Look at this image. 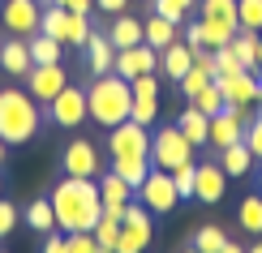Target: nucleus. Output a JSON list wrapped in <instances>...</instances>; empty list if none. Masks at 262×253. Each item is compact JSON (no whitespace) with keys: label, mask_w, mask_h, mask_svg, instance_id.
<instances>
[{"label":"nucleus","mask_w":262,"mask_h":253,"mask_svg":"<svg viewBox=\"0 0 262 253\" xmlns=\"http://www.w3.org/2000/svg\"><path fill=\"white\" fill-rule=\"evenodd\" d=\"M52 211H56V227L64 236L69 232H95L103 211V197L95 180H82V176H64V180L52 189Z\"/></svg>","instance_id":"1"},{"label":"nucleus","mask_w":262,"mask_h":253,"mask_svg":"<svg viewBox=\"0 0 262 253\" xmlns=\"http://www.w3.org/2000/svg\"><path fill=\"white\" fill-rule=\"evenodd\" d=\"M107 159H112V172L125 176L138 189L146 180V172H150V133H146V125L121 120L116 129H107Z\"/></svg>","instance_id":"2"},{"label":"nucleus","mask_w":262,"mask_h":253,"mask_svg":"<svg viewBox=\"0 0 262 253\" xmlns=\"http://www.w3.org/2000/svg\"><path fill=\"white\" fill-rule=\"evenodd\" d=\"M86 112L99 129H116L121 120L134 116V86L121 73H103L86 86Z\"/></svg>","instance_id":"3"},{"label":"nucleus","mask_w":262,"mask_h":253,"mask_svg":"<svg viewBox=\"0 0 262 253\" xmlns=\"http://www.w3.org/2000/svg\"><path fill=\"white\" fill-rule=\"evenodd\" d=\"M39 103L30 99V90H17V86H5L0 90V137L9 146H26L30 137H39Z\"/></svg>","instance_id":"4"},{"label":"nucleus","mask_w":262,"mask_h":253,"mask_svg":"<svg viewBox=\"0 0 262 253\" xmlns=\"http://www.w3.org/2000/svg\"><path fill=\"white\" fill-rule=\"evenodd\" d=\"M193 142L181 133L177 125L159 129V133H150V168H163V172H177L181 163H193Z\"/></svg>","instance_id":"5"},{"label":"nucleus","mask_w":262,"mask_h":253,"mask_svg":"<svg viewBox=\"0 0 262 253\" xmlns=\"http://www.w3.org/2000/svg\"><path fill=\"white\" fill-rule=\"evenodd\" d=\"M138 202L146 206L150 215H172V211H177V202H181L177 185H172V172L150 168V172H146V180L138 185Z\"/></svg>","instance_id":"6"},{"label":"nucleus","mask_w":262,"mask_h":253,"mask_svg":"<svg viewBox=\"0 0 262 253\" xmlns=\"http://www.w3.org/2000/svg\"><path fill=\"white\" fill-rule=\"evenodd\" d=\"M155 236V223H150V211L142 202H129L125 206V219H121V240H116V253H142Z\"/></svg>","instance_id":"7"},{"label":"nucleus","mask_w":262,"mask_h":253,"mask_svg":"<svg viewBox=\"0 0 262 253\" xmlns=\"http://www.w3.org/2000/svg\"><path fill=\"white\" fill-rule=\"evenodd\" d=\"M60 168H64V176H82V180H95V176L103 172L99 146H95V142H86V137H73L69 146H64V155H60Z\"/></svg>","instance_id":"8"},{"label":"nucleus","mask_w":262,"mask_h":253,"mask_svg":"<svg viewBox=\"0 0 262 253\" xmlns=\"http://www.w3.org/2000/svg\"><path fill=\"white\" fill-rule=\"evenodd\" d=\"M39 17H43L39 0H5V5H0V21H5V30L17 35V39L39 35Z\"/></svg>","instance_id":"9"},{"label":"nucleus","mask_w":262,"mask_h":253,"mask_svg":"<svg viewBox=\"0 0 262 253\" xmlns=\"http://www.w3.org/2000/svg\"><path fill=\"white\" fill-rule=\"evenodd\" d=\"M48 116H52V125H60V129H78L86 116V90L82 86H64V90L48 103Z\"/></svg>","instance_id":"10"},{"label":"nucleus","mask_w":262,"mask_h":253,"mask_svg":"<svg viewBox=\"0 0 262 253\" xmlns=\"http://www.w3.org/2000/svg\"><path fill=\"white\" fill-rule=\"evenodd\" d=\"M215 86H220V95H224V107H254L258 103V78H254V69L220 73Z\"/></svg>","instance_id":"11"},{"label":"nucleus","mask_w":262,"mask_h":253,"mask_svg":"<svg viewBox=\"0 0 262 253\" xmlns=\"http://www.w3.org/2000/svg\"><path fill=\"white\" fill-rule=\"evenodd\" d=\"M21 82L30 86V99H35V103H43V107H48L52 99H56L64 86H69V82H64V69H60V64H30V73H26Z\"/></svg>","instance_id":"12"},{"label":"nucleus","mask_w":262,"mask_h":253,"mask_svg":"<svg viewBox=\"0 0 262 253\" xmlns=\"http://www.w3.org/2000/svg\"><path fill=\"white\" fill-rule=\"evenodd\" d=\"M155 69H159V52L150 48V43H134V48H121V52H116V69H112V73H121L125 82H134V78L155 73Z\"/></svg>","instance_id":"13"},{"label":"nucleus","mask_w":262,"mask_h":253,"mask_svg":"<svg viewBox=\"0 0 262 253\" xmlns=\"http://www.w3.org/2000/svg\"><path fill=\"white\" fill-rule=\"evenodd\" d=\"M224 193H228V172L220 163H202L198 180H193V197L206 202V206H215V202H224Z\"/></svg>","instance_id":"14"},{"label":"nucleus","mask_w":262,"mask_h":253,"mask_svg":"<svg viewBox=\"0 0 262 253\" xmlns=\"http://www.w3.org/2000/svg\"><path fill=\"white\" fill-rule=\"evenodd\" d=\"M86 69H91L95 78H103V73L116 69V43L107 35H95L91 30V39H86Z\"/></svg>","instance_id":"15"},{"label":"nucleus","mask_w":262,"mask_h":253,"mask_svg":"<svg viewBox=\"0 0 262 253\" xmlns=\"http://www.w3.org/2000/svg\"><path fill=\"white\" fill-rule=\"evenodd\" d=\"M159 69H163V78H172V82H181L185 73L193 69V48L185 39H177V43H168V48L159 52Z\"/></svg>","instance_id":"16"},{"label":"nucleus","mask_w":262,"mask_h":253,"mask_svg":"<svg viewBox=\"0 0 262 253\" xmlns=\"http://www.w3.org/2000/svg\"><path fill=\"white\" fill-rule=\"evenodd\" d=\"M30 64H35V60H30V43H21L17 35L9 43H0V69H5L9 78H26Z\"/></svg>","instance_id":"17"},{"label":"nucleus","mask_w":262,"mask_h":253,"mask_svg":"<svg viewBox=\"0 0 262 253\" xmlns=\"http://www.w3.org/2000/svg\"><path fill=\"white\" fill-rule=\"evenodd\" d=\"M220 168L228 172V180H232V176H236V180H241V176H249V172H254V155H249L245 137H241V142H232V146H224V150H220Z\"/></svg>","instance_id":"18"},{"label":"nucleus","mask_w":262,"mask_h":253,"mask_svg":"<svg viewBox=\"0 0 262 253\" xmlns=\"http://www.w3.org/2000/svg\"><path fill=\"white\" fill-rule=\"evenodd\" d=\"M142 35H146V43L155 52H163L168 43L181 39V26H177V21H168V17H159V13H150L146 21H142Z\"/></svg>","instance_id":"19"},{"label":"nucleus","mask_w":262,"mask_h":253,"mask_svg":"<svg viewBox=\"0 0 262 253\" xmlns=\"http://www.w3.org/2000/svg\"><path fill=\"white\" fill-rule=\"evenodd\" d=\"M107 39L116 43V52L121 48H134V43H146V35H142V21L134 13H116L112 17V30H107Z\"/></svg>","instance_id":"20"},{"label":"nucleus","mask_w":262,"mask_h":253,"mask_svg":"<svg viewBox=\"0 0 262 253\" xmlns=\"http://www.w3.org/2000/svg\"><path fill=\"white\" fill-rule=\"evenodd\" d=\"M95 185H99V197H103V202H116V206H125V202H134V185H129L125 180V176H116L112 168H107V172H99V180H95Z\"/></svg>","instance_id":"21"},{"label":"nucleus","mask_w":262,"mask_h":253,"mask_svg":"<svg viewBox=\"0 0 262 253\" xmlns=\"http://www.w3.org/2000/svg\"><path fill=\"white\" fill-rule=\"evenodd\" d=\"M30 60L35 64H60L64 60V43L39 30V35H30Z\"/></svg>","instance_id":"22"},{"label":"nucleus","mask_w":262,"mask_h":253,"mask_svg":"<svg viewBox=\"0 0 262 253\" xmlns=\"http://www.w3.org/2000/svg\"><path fill=\"white\" fill-rule=\"evenodd\" d=\"M177 129H181V133H185V137L193 142V146H206V133H211V116H202L198 107L189 103V112H181Z\"/></svg>","instance_id":"23"},{"label":"nucleus","mask_w":262,"mask_h":253,"mask_svg":"<svg viewBox=\"0 0 262 253\" xmlns=\"http://www.w3.org/2000/svg\"><path fill=\"white\" fill-rule=\"evenodd\" d=\"M26 223H30V232H56V211H52V197H39V202H30V211H26Z\"/></svg>","instance_id":"24"},{"label":"nucleus","mask_w":262,"mask_h":253,"mask_svg":"<svg viewBox=\"0 0 262 253\" xmlns=\"http://www.w3.org/2000/svg\"><path fill=\"white\" fill-rule=\"evenodd\" d=\"M236 223H241L249 236H262V193L245 197V202L236 206Z\"/></svg>","instance_id":"25"},{"label":"nucleus","mask_w":262,"mask_h":253,"mask_svg":"<svg viewBox=\"0 0 262 253\" xmlns=\"http://www.w3.org/2000/svg\"><path fill=\"white\" fill-rule=\"evenodd\" d=\"M91 39V13H64V48H86Z\"/></svg>","instance_id":"26"},{"label":"nucleus","mask_w":262,"mask_h":253,"mask_svg":"<svg viewBox=\"0 0 262 253\" xmlns=\"http://www.w3.org/2000/svg\"><path fill=\"white\" fill-rule=\"evenodd\" d=\"M232 52L245 69H258V30H236L232 35Z\"/></svg>","instance_id":"27"},{"label":"nucleus","mask_w":262,"mask_h":253,"mask_svg":"<svg viewBox=\"0 0 262 253\" xmlns=\"http://www.w3.org/2000/svg\"><path fill=\"white\" fill-rule=\"evenodd\" d=\"M189 103L198 107L202 116H220V112H224V95H220V86H215V82H211V86H202V90L193 95Z\"/></svg>","instance_id":"28"},{"label":"nucleus","mask_w":262,"mask_h":253,"mask_svg":"<svg viewBox=\"0 0 262 253\" xmlns=\"http://www.w3.org/2000/svg\"><path fill=\"white\" fill-rule=\"evenodd\" d=\"M64 13H69V9H60V5H43L39 30H43V35H52V39H60V43H64Z\"/></svg>","instance_id":"29"},{"label":"nucleus","mask_w":262,"mask_h":253,"mask_svg":"<svg viewBox=\"0 0 262 253\" xmlns=\"http://www.w3.org/2000/svg\"><path fill=\"white\" fill-rule=\"evenodd\" d=\"M224 245H228V236H224V227H215V223L198 227V236H193V249L198 253H220Z\"/></svg>","instance_id":"30"},{"label":"nucleus","mask_w":262,"mask_h":253,"mask_svg":"<svg viewBox=\"0 0 262 253\" xmlns=\"http://www.w3.org/2000/svg\"><path fill=\"white\" fill-rule=\"evenodd\" d=\"M150 5H155V13H159V17H168V21H177V26H181L198 0H150Z\"/></svg>","instance_id":"31"},{"label":"nucleus","mask_w":262,"mask_h":253,"mask_svg":"<svg viewBox=\"0 0 262 253\" xmlns=\"http://www.w3.org/2000/svg\"><path fill=\"white\" fill-rule=\"evenodd\" d=\"M236 21L241 30H262V0H236Z\"/></svg>","instance_id":"32"},{"label":"nucleus","mask_w":262,"mask_h":253,"mask_svg":"<svg viewBox=\"0 0 262 253\" xmlns=\"http://www.w3.org/2000/svg\"><path fill=\"white\" fill-rule=\"evenodd\" d=\"M155 116H159V95H142V99H134V116L129 120H138V125H155Z\"/></svg>","instance_id":"33"},{"label":"nucleus","mask_w":262,"mask_h":253,"mask_svg":"<svg viewBox=\"0 0 262 253\" xmlns=\"http://www.w3.org/2000/svg\"><path fill=\"white\" fill-rule=\"evenodd\" d=\"M193 180H198V163H181V168L172 172V185H177L181 202H185V197H193Z\"/></svg>","instance_id":"34"},{"label":"nucleus","mask_w":262,"mask_h":253,"mask_svg":"<svg viewBox=\"0 0 262 253\" xmlns=\"http://www.w3.org/2000/svg\"><path fill=\"white\" fill-rule=\"evenodd\" d=\"M64 245H69V253H99L95 232H69V236H64Z\"/></svg>","instance_id":"35"},{"label":"nucleus","mask_w":262,"mask_h":253,"mask_svg":"<svg viewBox=\"0 0 262 253\" xmlns=\"http://www.w3.org/2000/svg\"><path fill=\"white\" fill-rule=\"evenodd\" d=\"M202 86H211V78H206V73L198 69V64H193V69H189V73L181 78V95H185V99H193V95L202 90Z\"/></svg>","instance_id":"36"},{"label":"nucleus","mask_w":262,"mask_h":253,"mask_svg":"<svg viewBox=\"0 0 262 253\" xmlns=\"http://www.w3.org/2000/svg\"><path fill=\"white\" fill-rule=\"evenodd\" d=\"M245 146H249V155L262 163V116H254V120L245 125Z\"/></svg>","instance_id":"37"},{"label":"nucleus","mask_w":262,"mask_h":253,"mask_svg":"<svg viewBox=\"0 0 262 253\" xmlns=\"http://www.w3.org/2000/svg\"><path fill=\"white\" fill-rule=\"evenodd\" d=\"M215 60H220V73H241V69H245V64L236 60L232 43H224V48H215Z\"/></svg>","instance_id":"38"},{"label":"nucleus","mask_w":262,"mask_h":253,"mask_svg":"<svg viewBox=\"0 0 262 253\" xmlns=\"http://www.w3.org/2000/svg\"><path fill=\"white\" fill-rule=\"evenodd\" d=\"M17 219H21V215H17V206L0 197V240H5V236H9V232L17 227Z\"/></svg>","instance_id":"39"},{"label":"nucleus","mask_w":262,"mask_h":253,"mask_svg":"<svg viewBox=\"0 0 262 253\" xmlns=\"http://www.w3.org/2000/svg\"><path fill=\"white\" fill-rule=\"evenodd\" d=\"M48 5H60V9H69V13H91L95 0H48Z\"/></svg>","instance_id":"40"},{"label":"nucleus","mask_w":262,"mask_h":253,"mask_svg":"<svg viewBox=\"0 0 262 253\" xmlns=\"http://www.w3.org/2000/svg\"><path fill=\"white\" fill-rule=\"evenodd\" d=\"M43 253H69V245H64V232H48V240H43Z\"/></svg>","instance_id":"41"},{"label":"nucleus","mask_w":262,"mask_h":253,"mask_svg":"<svg viewBox=\"0 0 262 253\" xmlns=\"http://www.w3.org/2000/svg\"><path fill=\"white\" fill-rule=\"evenodd\" d=\"M181 39L189 43V48H202V21H189V26L181 30Z\"/></svg>","instance_id":"42"},{"label":"nucleus","mask_w":262,"mask_h":253,"mask_svg":"<svg viewBox=\"0 0 262 253\" xmlns=\"http://www.w3.org/2000/svg\"><path fill=\"white\" fill-rule=\"evenodd\" d=\"M95 9H99V13H125V9H129V0H95Z\"/></svg>","instance_id":"43"},{"label":"nucleus","mask_w":262,"mask_h":253,"mask_svg":"<svg viewBox=\"0 0 262 253\" xmlns=\"http://www.w3.org/2000/svg\"><path fill=\"white\" fill-rule=\"evenodd\" d=\"M220 253H249V249H245V245H232V240H228V245H224Z\"/></svg>","instance_id":"44"},{"label":"nucleus","mask_w":262,"mask_h":253,"mask_svg":"<svg viewBox=\"0 0 262 253\" xmlns=\"http://www.w3.org/2000/svg\"><path fill=\"white\" fill-rule=\"evenodd\" d=\"M5 159H9V142L0 137V168H5Z\"/></svg>","instance_id":"45"},{"label":"nucleus","mask_w":262,"mask_h":253,"mask_svg":"<svg viewBox=\"0 0 262 253\" xmlns=\"http://www.w3.org/2000/svg\"><path fill=\"white\" fill-rule=\"evenodd\" d=\"M258 69H262V30H258ZM258 69H254V73H258Z\"/></svg>","instance_id":"46"},{"label":"nucleus","mask_w":262,"mask_h":253,"mask_svg":"<svg viewBox=\"0 0 262 253\" xmlns=\"http://www.w3.org/2000/svg\"><path fill=\"white\" fill-rule=\"evenodd\" d=\"M254 78H258V99H262V69H258V73H254Z\"/></svg>","instance_id":"47"},{"label":"nucleus","mask_w":262,"mask_h":253,"mask_svg":"<svg viewBox=\"0 0 262 253\" xmlns=\"http://www.w3.org/2000/svg\"><path fill=\"white\" fill-rule=\"evenodd\" d=\"M249 253H262V240H258V245H249Z\"/></svg>","instance_id":"48"},{"label":"nucleus","mask_w":262,"mask_h":253,"mask_svg":"<svg viewBox=\"0 0 262 253\" xmlns=\"http://www.w3.org/2000/svg\"><path fill=\"white\" fill-rule=\"evenodd\" d=\"M258 193H262V168H258Z\"/></svg>","instance_id":"49"},{"label":"nucleus","mask_w":262,"mask_h":253,"mask_svg":"<svg viewBox=\"0 0 262 253\" xmlns=\"http://www.w3.org/2000/svg\"><path fill=\"white\" fill-rule=\"evenodd\" d=\"M99 253H116V249H99Z\"/></svg>","instance_id":"50"},{"label":"nucleus","mask_w":262,"mask_h":253,"mask_svg":"<svg viewBox=\"0 0 262 253\" xmlns=\"http://www.w3.org/2000/svg\"><path fill=\"white\" fill-rule=\"evenodd\" d=\"M185 253H198V249H185Z\"/></svg>","instance_id":"51"},{"label":"nucleus","mask_w":262,"mask_h":253,"mask_svg":"<svg viewBox=\"0 0 262 253\" xmlns=\"http://www.w3.org/2000/svg\"><path fill=\"white\" fill-rule=\"evenodd\" d=\"M0 5H5V0H0Z\"/></svg>","instance_id":"52"},{"label":"nucleus","mask_w":262,"mask_h":253,"mask_svg":"<svg viewBox=\"0 0 262 253\" xmlns=\"http://www.w3.org/2000/svg\"><path fill=\"white\" fill-rule=\"evenodd\" d=\"M0 185H5V180H0Z\"/></svg>","instance_id":"53"}]
</instances>
